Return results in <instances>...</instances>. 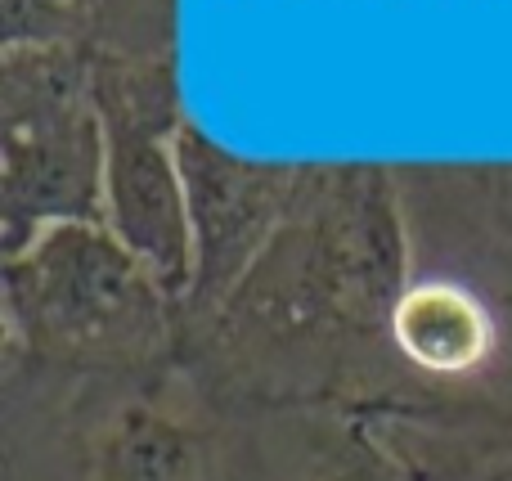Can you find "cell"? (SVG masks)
Instances as JSON below:
<instances>
[{
  "instance_id": "6da1fadb",
  "label": "cell",
  "mask_w": 512,
  "mask_h": 481,
  "mask_svg": "<svg viewBox=\"0 0 512 481\" xmlns=\"http://www.w3.org/2000/svg\"><path fill=\"white\" fill-rule=\"evenodd\" d=\"M391 329L405 356L427 369H468L490 347V320L468 293L450 284L405 293V302L391 315Z\"/></svg>"
}]
</instances>
